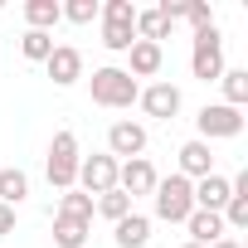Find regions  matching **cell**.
<instances>
[{"mask_svg":"<svg viewBox=\"0 0 248 248\" xmlns=\"http://www.w3.org/2000/svg\"><path fill=\"white\" fill-rule=\"evenodd\" d=\"M25 20H30V30H39V34H49L63 15H59V0H25Z\"/></svg>","mask_w":248,"mask_h":248,"instance_id":"obj_20","label":"cell"},{"mask_svg":"<svg viewBox=\"0 0 248 248\" xmlns=\"http://www.w3.org/2000/svg\"><path fill=\"white\" fill-rule=\"evenodd\" d=\"M59 15L68 25H93L97 20V0H68V5H59Z\"/></svg>","mask_w":248,"mask_h":248,"instance_id":"obj_25","label":"cell"},{"mask_svg":"<svg viewBox=\"0 0 248 248\" xmlns=\"http://www.w3.org/2000/svg\"><path fill=\"white\" fill-rule=\"evenodd\" d=\"M185 20L195 25V34H200V30H214V10L204 5V0H190V5H185Z\"/></svg>","mask_w":248,"mask_h":248,"instance_id":"obj_26","label":"cell"},{"mask_svg":"<svg viewBox=\"0 0 248 248\" xmlns=\"http://www.w3.org/2000/svg\"><path fill=\"white\" fill-rule=\"evenodd\" d=\"M78 137L73 132H59L54 141H49V161H44V170H49V185L54 190H73L78 185Z\"/></svg>","mask_w":248,"mask_h":248,"instance_id":"obj_4","label":"cell"},{"mask_svg":"<svg viewBox=\"0 0 248 248\" xmlns=\"http://www.w3.org/2000/svg\"><path fill=\"white\" fill-rule=\"evenodd\" d=\"M190 73H195L200 83H219V73H224V39H219V25L195 34V49H190Z\"/></svg>","mask_w":248,"mask_h":248,"instance_id":"obj_6","label":"cell"},{"mask_svg":"<svg viewBox=\"0 0 248 248\" xmlns=\"http://www.w3.org/2000/svg\"><path fill=\"white\" fill-rule=\"evenodd\" d=\"M180 175L195 185V180H204V175H214V151L195 137V141H185L180 146Z\"/></svg>","mask_w":248,"mask_h":248,"instance_id":"obj_12","label":"cell"},{"mask_svg":"<svg viewBox=\"0 0 248 248\" xmlns=\"http://www.w3.org/2000/svg\"><path fill=\"white\" fill-rule=\"evenodd\" d=\"M20 54H25L30 63H44V59L54 54V34H39V30H25V39H20Z\"/></svg>","mask_w":248,"mask_h":248,"instance_id":"obj_24","label":"cell"},{"mask_svg":"<svg viewBox=\"0 0 248 248\" xmlns=\"http://www.w3.org/2000/svg\"><path fill=\"white\" fill-rule=\"evenodd\" d=\"M209 248H243V243H238V238H229V233H224V238H219V243H209Z\"/></svg>","mask_w":248,"mask_h":248,"instance_id":"obj_28","label":"cell"},{"mask_svg":"<svg viewBox=\"0 0 248 248\" xmlns=\"http://www.w3.org/2000/svg\"><path fill=\"white\" fill-rule=\"evenodd\" d=\"M141 151H146V127H141V122L122 117V122L107 127V156L112 161H137Z\"/></svg>","mask_w":248,"mask_h":248,"instance_id":"obj_8","label":"cell"},{"mask_svg":"<svg viewBox=\"0 0 248 248\" xmlns=\"http://www.w3.org/2000/svg\"><path fill=\"white\" fill-rule=\"evenodd\" d=\"M30 200V175L20 170V166H10V170H0V204H25Z\"/></svg>","mask_w":248,"mask_h":248,"instance_id":"obj_17","label":"cell"},{"mask_svg":"<svg viewBox=\"0 0 248 248\" xmlns=\"http://www.w3.org/2000/svg\"><path fill=\"white\" fill-rule=\"evenodd\" d=\"M93 214H102V219H112V224H117V219H127V214H132V200L122 195V190H107V195H97V200H93Z\"/></svg>","mask_w":248,"mask_h":248,"instance_id":"obj_23","label":"cell"},{"mask_svg":"<svg viewBox=\"0 0 248 248\" xmlns=\"http://www.w3.org/2000/svg\"><path fill=\"white\" fill-rule=\"evenodd\" d=\"M44 73L54 78V88H73L83 78V54L73 44H54V54L44 59Z\"/></svg>","mask_w":248,"mask_h":248,"instance_id":"obj_11","label":"cell"},{"mask_svg":"<svg viewBox=\"0 0 248 248\" xmlns=\"http://www.w3.org/2000/svg\"><path fill=\"white\" fill-rule=\"evenodd\" d=\"M180 248H200V243H190V238H185V243H180Z\"/></svg>","mask_w":248,"mask_h":248,"instance_id":"obj_29","label":"cell"},{"mask_svg":"<svg viewBox=\"0 0 248 248\" xmlns=\"http://www.w3.org/2000/svg\"><path fill=\"white\" fill-rule=\"evenodd\" d=\"M170 34V20L161 15V10H137V39H146V44H161Z\"/></svg>","mask_w":248,"mask_h":248,"instance_id":"obj_21","label":"cell"},{"mask_svg":"<svg viewBox=\"0 0 248 248\" xmlns=\"http://www.w3.org/2000/svg\"><path fill=\"white\" fill-rule=\"evenodd\" d=\"M54 214L93 224V195H83V190H63V195H59V209H54Z\"/></svg>","mask_w":248,"mask_h":248,"instance_id":"obj_22","label":"cell"},{"mask_svg":"<svg viewBox=\"0 0 248 248\" xmlns=\"http://www.w3.org/2000/svg\"><path fill=\"white\" fill-rule=\"evenodd\" d=\"M156 166L146 161V156H137V161H117V190L127 195V200H137V195H151L156 190Z\"/></svg>","mask_w":248,"mask_h":248,"instance_id":"obj_9","label":"cell"},{"mask_svg":"<svg viewBox=\"0 0 248 248\" xmlns=\"http://www.w3.org/2000/svg\"><path fill=\"white\" fill-rule=\"evenodd\" d=\"M88 233H93V224L54 214V243H59V248H83V243H88Z\"/></svg>","mask_w":248,"mask_h":248,"instance_id":"obj_19","label":"cell"},{"mask_svg":"<svg viewBox=\"0 0 248 248\" xmlns=\"http://www.w3.org/2000/svg\"><path fill=\"white\" fill-rule=\"evenodd\" d=\"M195 127H200V141H233L243 137V112L238 107H224V102H204L200 117H195Z\"/></svg>","mask_w":248,"mask_h":248,"instance_id":"obj_5","label":"cell"},{"mask_svg":"<svg viewBox=\"0 0 248 248\" xmlns=\"http://www.w3.org/2000/svg\"><path fill=\"white\" fill-rule=\"evenodd\" d=\"M97 20H102V49L127 54L137 44V5L132 0H107V5H97Z\"/></svg>","mask_w":248,"mask_h":248,"instance_id":"obj_2","label":"cell"},{"mask_svg":"<svg viewBox=\"0 0 248 248\" xmlns=\"http://www.w3.org/2000/svg\"><path fill=\"white\" fill-rule=\"evenodd\" d=\"M151 204H156V219H166V224H185V219L195 214V185H190L185 175H166V180H156Z\"/></svg>","mask_w":248,"mask_h":248,"instance_id":"obj_3","label":"cell"},{"mask_svg":"<svg viewBox=\"0 0 248 248\" xmlns=\"http://www.w3.org/2000/svg\"><path fill=\"white\" fill-rule=\"evenodd\" d=\"M219 88H224V107H238L248 102V68H224L219 73Z\"/></svg>","mask_w":248,"mask_h":248,"instance_id":"obj_18","label":"cell"},{"mask_svg":"<svg viewBox=\"0 0 248 248\" xmlns=\"http://www.w3.org/2000/svg\"><path fill=\"white\" fill-rule=\"evenodd\" d=\"M185 229H190V243H200V248H209V243L224 238V219H219L214 209H195V214L185 219Z\"/></svg>","mask_w":248,"mask_h":248,"instance_id":"obj_14","label":"cell"},{"mask_svg":"<svg viewBox=\"0 0 248 248\" xmlns=\"http://www.w3.org/2000/svg\"><path fill=\"white\" fill-rule=\"evenodd\" d=\"M229 204V180L214 170V175H204V180H195V209H224Z\"/></svg>","mask_w":248,"mask_h":248,"instance_id":"obj_16","label":"cell"},{"mask_svg":"<svg viewBox=\"0 0 248 248\" xmlns=\"http://www.w3.org/2000/svg\"><path fill=\"white\" fill-rule=\"evenodd\" d=\"M73 190H83V195H107V190H117V161L107 156V151H97V156H83L78 161V185Z\"/></svg>","mask_w":248,"mask_h":248,"instance_id":"obj_7","label":"cell"},{"mask_svg":"<svg viewBox=\"0 0 248 248\" xmlns=\"http://www.w3.org/2000/svg\"><path fill=\"white\" fill-rule=\"evenodd\" d=\"M112 229H117V233H112L117 248H146V243H151V219H146V214H127V219H117Z\"/></svg>","mask_w":248,"mask_h":248,"instance_id":"obj_15","label":"cell"},{"mask_svg":"<svg viewBox=\"0 0 248 248\" xmlns=\"http://www.w3.org/2000/svg\"><path fill=\"white\" fill-rule=\"evenodd\" d=\"M137 102H141V112H146V117L170 122V117L180 112V102H185V97H180V88H175V83H151V88H141V93H137Z\"/></svg>","mask_w":248,"mask_h":248,"instance_id":"obj_10","label":"cell"},{"mask_svg":"<svg viewBox=\"0 0 248 248\" xmlns=\"http://www.w3.org/2000/svg\"><path fill=\"white\" fill-rule=\"evenodd\" d=\"M5 233H15V209L0 204V238H5Z\"/></svg>","mask_w":248,"mask_h":248,"instance_id":"obj_27","label":"cell"},{"mask_svg":"<svg viewBox=\"0 0 248 248\" xmlns=\"http://www.w3.org/2000/svg\"><path fill=\"white\" fill-rule=\"evenodd\" d=\"M127 59H132V78H156L161 73V63H166V49L161 44H146V39H137L132 49H127Z\"/></svg>","mask_w":248,"mask_h":248,"instance_id":"obj_13","label":"cell"},{"mask_svg":"<svg viewBox=\"0 0 248 248\" xmlns=\"http://www.w3.org/2000/svg\"><path fill=\"white\" fill-rule=\"evenodd\" d=\"M88 88H93V102H97V107H112V112L132 107V102H137V93H141V83H137L127 68H117V63H107V68H93Z\"/></svg>","mask_w":248,"mask_h":248,"instance_id":"obj_1","label":"cell"}]
</instances>
